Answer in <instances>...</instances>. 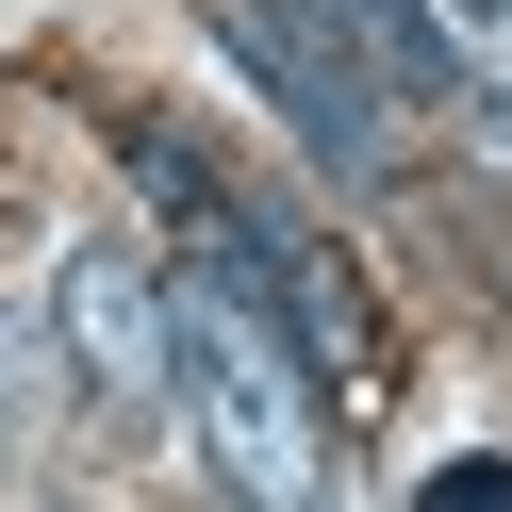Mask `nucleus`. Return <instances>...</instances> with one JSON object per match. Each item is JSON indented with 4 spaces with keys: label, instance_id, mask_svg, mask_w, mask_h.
I'll list each match as a JSON object with an SVG mask.
<instances>
[{
    "label": "nucleus",
    "instance_id": "423d86ee",
    "mask_svg": "<svg viewBox=\"0 0 512 512\" xmlns=\"http://www.w3.org/2000/svg\"><path fill=\"white\" fill-rule=\"evenodd\" d=\"M413 512H512V463H430V479H413Z\"/></svg>",
    "mask_w": 512,
    "mask_h": 512
},
{
    "label": "nucleus",
    "instance_id": "20e7f679",
    "mask_svg": "<svg viewBox=\"0 0 512 512\" xmlns=\"http://www.w3.org/2000/svg\"><path fill=\"white\" fill-rule=\"evenodd\" d=\"M314 17L364 50V83H380V100H430V116H446V100H479V50L446 34L430 0H314Z\"/></svg>",
    "mask_w": 512,
    "mask_h": 512
},
{
    "label": "nucleus",
    "instance_id": "0eeeda50",
    "mask_svg": "<svg viewBox=\"0 0 512 512\" xmlns=\"http://www.w3.org/2000/svg\"><path fill=\"white\" fill-rule=\"evenodd\" d=\"M430 17H446V34H463V50H479V83H496V67H512V0H430Z\"/></svg>",
    "mask_w": 512,
    "mask_h": 512
},
{
    "label": "nucleus",
    "instance_id": "f03ea898",
    "mask_svg": "<svg viewBox=\"0 0 512 512\" xmlns=\"http://www.w3.org/2000/svg\"><path fill=\"white\" fill-rule=\"evenodd\" d=\"M199 17H215V50L281 100V133H298L347 199H380V182H397V100L364 83V50H347L314 0H199Z\"/></svg>",
    "mask_w": 512,
    "mask_h": 512
},
{
    "label": "nucleus",
    "instance_id": "f257e3e1",
    "mask_svg": "<svg viewBox=\"0 0 512 512\" xmlns=\"http://www.w3.org/2000/svg\"><path fill=\"white\" fill-rule=\"evenodd\" d=\"M182 413L232 512H331V380L215 281H182Z\"/></svg>",
    "mask_w": 512,
    "mask_h": 512
},
{
    "label": "nucleus",
    "instance_id": "7ed1b4c3",
    "mask_svg": "<svg viewBox=\"0 0 512 512\" xmlns=\"http://www.w3.org/2000/svg\"><path fill=\"white\" fill-rule=\"evenodd\" d=\"M50 364L100 413H166L182 397V281L149 265L133 232H83L67 265H50Z\"/></svg>",
    "mask_w": 512,
    "mask_h": 512
},
{
    "label": "nucleus",
    "instance_id": "39448f33",
    "mask_svg": "<svg viewBox=\"0 0 512 512\" xmlns=\"http://www.w3.org/2000/svg\"><path fill=\"white\" fill-rule=\"evenodd\" d=\"M34 380H50V331H34V314H0V446L34 430Z\"/></svg>",
    "mask_w": 512,
    "mask_h": 512
},
{
    "label": "nucleus",
    "instance_id": "6e6552de",
    "mask_svg": "<svg viewBox=\"0 0 512 512\" xmlns=\"http://www.w3.org/2000/svg\"><path fill=\"white\" fill-rule=\"evenodd\" d=\"M479 100H496V116H512V67H496V83H479Z\"/></svg>",
    "mask_w": 512,
    "mask_h": 512
}]
</instances>
